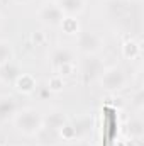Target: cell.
<instances>
[{
	"mask_svg": "<svg viewBox=\"0 0 144 146\" xmlns=\"http://www.w3.org/2000/svg\"><path fill=\"white\" fill-rule=\"evenodd\" d=\"M31 41H32L34 46H42V44L48 41V36H46L44 31H34V33L31 34Z\"/></svg>",
	"mask_w": 144,
	"mask_h": 146,
	"instance_id": "obj_20",
	"label": "cell"
},
{
	"mask_svg": "<svg viewBox=\"0 0 144 146\" xmlns=\"http://www.w3.org/2000/svg\"><path fill=\"white\" fill-rule=\"evenodd\" d=\"M54 72H56V75L66 78V76H73L76 73V66H75V63H66V65H61L59 68H56Z\"/></svg>",
	"mask_w": 144,
	"mask_h": 146,
	"instance_id": "obj_19",
	"label": "cell"
},
{
	"mask_svg": "<svg viewBox=\"0 0 144 146\" xmlns=\"http://www.w3.org/2000/svg\"><path fill=\"white\" fill-rule=\"evenodd\" d=\"M17 110H19V100L14 95H9V94L0 95V121L12 119Z\"/></svg>",
	"mask_w": 144,
	"mask_h": 146,
	"instance_id": "obj_9",
	"label": "cell"
},
{
	"mask_svg": "<svg viewBox=\"0 0 144 146\" xmlns=\"http://www.w3.org/2000/svg\"><path fill=\"white\" fill-rule=\"evenodd\" d=\"M98 83H100L102 90L114 94V92L124 90L129 85V75L126 73V70L122 66L112 65L108 68H104L102 75L98 76Z\"/></svg>",
	"mask_w": 144,
	"mask_h": 146,
	"instance_id": "obj_2",
	"label": "cell"
},
{
	"mask_svg": "<svg viewBox=\"0 0 144 146\" xmlns=\"http://www.w3.org/2000/svg\"><path fill=\"white\" fill-rule=\"evenodd\" d=\"M56 3L65 15H73V17H78L87 9V0H56Z\"/></svg>",
	"mask_w": 144,
	"mask_h": 146,
	"instance_id": "obj_11",
	"label": "cell"
},
{
	"mask_svg": "<svg viewBox=\"0 0 144 146\" xmlns=\"http://www.w3.org/2000/svg\"><path fill=\"white\" fill-rule=\"evenodd\" d=\"M127 133H129V136H131L132 139H136V141H141V139H143L144 121L139 114H137V115H132V117L129 119V122H127Z\"/></svg>",
	"mask_w": 144,
	"mask_h": 146,
	"instance_id": "obj_14",
	"label": "cell"
},
{
	"mask_svg": "<svg viewBox=\"0 0 144 146\" xmlns=\"http://www.w3.org/2000/svg\"><path fill=\"white\" fill-rule=\"evenodd\" d=\"M15 3H31L32 0H14Z\"/></svg>",
	"mask_w": 144,
	"mask_h": 146,
	"instance_id": "obj_22",
	"label": "cell"
},
{
	"mask_svg": "<svg viewBox=\"0 0 144 146\" xmlns=\"http://www.w3.org/2000/svg\"><path fill=\"white\" fill-rule=\"evenodd\" d=\"M2 26H3V15L0 14V29H2Z\"/></svg>",
	"mask_w": 144,
	"mask_h": 146,
	"instance_id": "obj_23",
	"label": "cell"
},
{
	"mask_svg": "<svg viewBox=\"0 0 144 146\" xmlns=\"http://www.w3.org/2000/svg\"><path fill=\"white\" fill-rule=\"evenodd\" d=\"M12 121H14V126L17 127V131L22 133L24 136H36L37 133L42 129V126H44L42 115L34 107L19 109L14 114Z\"/></svg>",
	"mask_w": 144,
	"mask_h": 146,
	"instance_id": "obj_1",
	"label": "cell"
},
{
	"mask_svg": "<svg viewBox=\"0 0 144 146\" xmlns=\"http://www.w3.org/2000/svg\"><path fill=\"white\" fill-rule=\"evenodd\" d=\"M49 61H51V66H53L54 70L59 68L61 65L75 63V49L68 48V46H56V48H53V51H51Z\"/></svg>",
	"mask_w": 144,
	"mask_h": 146,
	"instance_id": "obj_6",
	"label": "cell"
},
{
	"mask_svg": "<svg viewBox=\"0 0 144 146\" xmlns=\"http://www.w3.org/2000/svg\"><path fill=\"white\" fill-rule=\"evenodd\" d=\"M65 87H66L65 78L59 76V75H56V73L51 75V76L48 78V82H46V90L51 92V94H59V92L65 90Z\"/></svg>",
	"mask_w": 144,
	"mask_h": 146,
	"instance_id": "obj_16",
	"label": "cell"
},
{
	"mask_svg": "<svg viewBox=\"0 0 144 146\" xmlns=\"http://www.w3.org/2000/svg\"><path fill=\"white\" fill-rule=\"evenodd\" d=\"M68 121L65 110L61 109H51L46 115H42V122H44V127L48 129H53V131H58L65 122Z\"/></svg>",
	"mask_w": 144,
	"mask_h": 146,
	"instance_id": "obj_10",
	"label": "cell"
},
{
	"mask_svg": "<svg viewBox=\"0 0 144 146\" xmlns=\"http://www.w3.org/2000/svg\"><path fill=\"white\" fill-rule=\"evenodd\" d=\"M12 85L22 95H32L37 90V80L32 73H20Z\"/></svg>",
	"mask_w": 144,
	"mask_h": 146,
	"instance_id": "obj_7",
	"label": "cell"
},
{
	"mask_svg": "<svg viewBox=\"0 0 144 146\" xmlns=\"http://www.w3.org/2000/svg\"><path fill=\"white\" fill-rule=\"evenodd\" d=\"M143 100H144L143 88H137V90H136V94H134V97H132V104L141 110V109H143Z\"/></svg>",
	"mask_w": 144,
	"mask_h": 146,
	"instance_id": "obj_21",
	"label": "cell"
},
{
	"mask_svg": "<svg viewBox=\"0 0 144 146\" xmlns=\"http://www.w3.org/2000/svg\"><path fill=\"white\" fill-rule=\"evenodd\" d=\"M104 44H105L104 36L98 34L97 31H80L78 39H76V48L85 56L98 54L104 49Z\"/></svg>",
	"mask_w": 144,
	"mask_h": 146,
	"instance_id": "obj_3",
	"label": "cell"
},
{
	"mask_svg": "<svg viewBox=\"0 0 144 146\" xmlns=\"http://www.w3.org/2000/svg\"><path fill=\"white\" fill-rule=\"evenodd\" d=\"M59 29H61V33H65V34H68V36H78L80 34V21L76 19V17H73V15H65L63 19H61V22H59Z\"/></svg>",
	"mask_w": 144,
	"mask_h": 146,
	"instance_id": "obj_15",
	"label": "cell"
},
{
	"mask_svg": "<svg viewBox=\"0 0 144 146\" xmlns=\"http://www.w3.org/2000/svg\"><path fill=\"white\" fill-rule=\"evenodd\" d=\"M104 63H102V60L97 56V54H93V56H87L85 58V61H83V65H81V75H83V78H85V82H90V80H93V78H98L102 72H104Z\"/></svg>",
	"mask_w": 144,
	"mask_h": 146,
	"instance_id": "obj_5",
	"label": "cell"
},
{
	"mask_svg": "<svg viewBox=\"0 0 144 146\" xmlns=\"http://www.w3.org/2000/svg\"><path fill=\"white\" fill-rule=\"evenodd\" d=\"M141 51H143L141 42L136 41V39H132V37L126 39L122 42V46H120V53H122L124 60H129V61H134V60L141 58Z\"/></svg>",
	"mask_w": 144,
	"mask_h": 146,
	"instance_id": "obj_12",
	"label": "cell"
},
{
	"mask_svg": "<svg viewBox=\"0 0 144 146\" xmlns=\"http://www.w3.org/2000/svg\"><path fill=\"white\" fill-rule=\"evenodd\" d=\"M56 133H58V138L65 143H75L76 141V133H75V127L70 121H66Z\"/></svg>",
	"mask_w": 144,
	"mask_h": 146,
	"instance_id": "obj_18",
	"label": "cell"
},
{
	"mask_svg": "<svg viewBox=\"0 0 144 146\" xmlns=\"http://www.w3.org/2000/svg\"><path fill=\"white\" fill-rule=\"evenodd\" d=\"M20 73H22L20 66L12 60V61H9V63H5V65L0 66V80L3 83H7V85H12Z\"/></svg>",
	"mask_w": 144,
	"mask_h": 146,
	"instance_id": "obj_13",
	"label": "cell"
},
{
	"mask_svg": "<svg viewBox=\"0 0 144 146\" xmlns=\"http://www.w3.org/2000/svg\"><path fill=\"white\" fill-rule=\"evenodd\" d=\"M14 60V44L9 39H0V66Z\"/></svg>",
	"mask_w": 144,
	"mask_h": 146,
	"instance_id": "obj_17",
	"label": "cell"
},
{
	"mask_svg": "<svg viewBox=\"0 0 144 146\" xmlns=\"http://www.w3.org/2000/svg\"><path fill=\"white\" fill-rule=\"evenodd\" d=\"M65 17V14L61 12V9L58 7L56 2L53 0H48V2H42L39 7H37V19L42 26L46 27H54V26H59L61 19Z\"/></svg>",
	"mask_w": 144,
	"mask_h": 146,
	"instance_id": "obj_4",
	"label": "cell"
},
{
	"mask_svg": "<svg viewBox=\"0 0 144 146\" xmlns=\"http://www.w3.org/2000/svg\"><path fill=\"white\" fill-rule=\"evenodd\" d=\"M75 127V133H76V141H85L90 134H92V129H93V122H92V115H80L76 119L70 121Z\"/></svg>",
	"mask_w": 144,
	"mask_h": 146,
	"instance_id": "obj_8",
	"label": "cell"
},
{
	"mask_svg": "<svg viewBox=\"0 0 144 146\" xmlns=\"http://www.w3.org/2000/svg\"><path fill=\"white\" fill-rule=\"evenodd\" d=\"M0 146H5V145H3V143H0Z\"/></svg>",
	"mask_w": 144,
	"mask_h": 146,
	"instance_id": "obj_24",
	"label": "cell"
}]
</instances>
